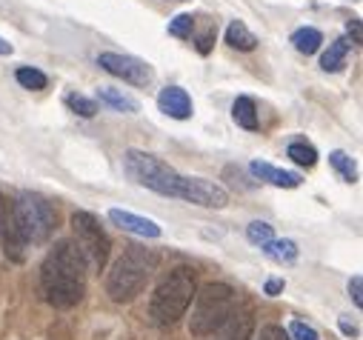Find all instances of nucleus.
<instances>
[{"mask_svg": "<svg viewBox=\"0 0 363 340\" xmlns=\"http://www.w3.org/2000/svg\"><path fill=\"white\" fill-rule=\"evenodd\" d=\"M98 66L106 69L109 74L132 83V86H149L155 72L149 63H143L140 57H132V55H118V52H104L98 57Z\"/></svg>", "mask_w": 363, "mask_h": 340, "instance_id": "1a4fd4ad", "label": "nucleus"}, {"mask_svg": "<svg viewBox=\"0 0 363 340\" xmlns=\"http://www.w3.org/2000/svg\"><path fill=\"white\" fill-rule=\"evenodd\" d=\"M320 43H323V35H320L318 29H312V26H303V29H298V32L292 35V46H295L301 55H315V52L320 49Z\"/></svg>", "mask_w": 363, "mask_h": 340, "instance_id": "6ab92c4d", "label": "nucleus"}, {"mask_svg": "<svg viewBox=\"0 0 363 340\" xmlns=\"http://www.w3.org/2000/svg\"><path fill=\"white\" fill-rule=\"evenodd\" d=\"M0 246H4L6 258L9 261H23V237L18 232V223H15V215H12V203L4 198L0 192Z\"/></svg>", "mask_w": 363, "mask_h": 340, "instance_id": "9d476101", "label": "nucleus"}, {"mask_svg": "<svg viewBox=\"0 0 363 340\" xmlns=\"http://www.w3.org/2000/svg\"><path fill=\"white\" fill-rule=\"evenodd\" d=\"M252 334H255V317H252V312L249 309H235L229 317H226V323L215 332V340H252Z\"/></svg>", "mask_w": 363, "mask_h": 340, "instance_id": "ddd939ff", "label": "nucleus"}, {"mask_svg": "<svg viewBox=\"0 0 363 340\" xmlns=\"http://www.w3.org/2000/svg\"><path fill=\"white\" fill-rule=\"evenodd\" d=\"M12 215H15V223H18V232H21L23 243L49 240L52 232H55V223H57V215H55L52 203L40 195H32V192H23L12 203Z\"/></svg>", "mask_w": 363, "mask_h": 340, "instance_id": "423d86ee", "label": "nucleus"}, {"mask_svg": "<svg viewBox=\"0 0 363 340\" xmlns=\"http://www.w3.org/2000/svg\"><path fill=\"white\" fill-rule=\"evenodd\" d=\"M12 52H15V49H12V43L0 38V55H12Z\"/></svg>", "mask_w": 363, "mask_h": 340, "instance_id": "473e14b6", "label": "nucleus"}, {"mask_svg": "<svg viewBox=\"0 0 363 340\" xmlns=\"http://www.w3.org/2000/svg\"><path fill=\"white\" fill-rule=\"evenodd\" d=\"M286 334H289V340H320V334L309 323H303V320H292Z\"/></svg>", "mask_w": 363, "mask_h": 340, "instance_id": "bb28decb", "label": "nucleus"}, {"mask_svg": "<svg viewBox=\"0 0 363 340\" xmlns=\"http://www.w3.org/2000/svg\"><path fill=\"white\" fill-rule=\"evenodd\" d=\"M329 163L335 166V172H337V175H340L346 183H354V181H357L354 160H352L346 152H340V149H337V152H332V154H329Z\"/></svg>", "mask_w": 363, "mask_h": 340, "instance_id": "4be33fe9", "label": "nucleus"}, {"mask_svg": "<svg viewBox=\"0 0 363 340\" xmlns=\"http://www.w3.org/2000/svg\"><path fill=\"white\" fill-rule=\"evenodd\" d=\"M349 35H352V43H360V21H349Z\"/></svg>", "mask_w": 363, "mask_h": 340, "instance_id": "2f4dec72", "label": "nucleus"}, {"mask_svg": "<svg viewBox=\"0 0 363 340\" xmlns=\"http://www.w3.org/2000/svg\"><path fill=\"white\" fill-rule=\"evenodd\" d=\"M340 329H343V332H346V334H357V329H354V326H349V323H346V320H343V323H340Z\"/></svg>", "mask_w": 363, "mask_h": 340, "instance_id": "72a5a7b5", "label": "nucleus"}, {"mask_svg": "<svg viewBox=\"0 0 363 340\" xmlns=\"http://www.w3.org/2000/svg\"><path fill=\"white\" fill-rule=\"evenodd\" d=\"M349 295H352V300H354L357 306H363V278H360V275H354V278L349 280Z\"/></svg>", "mask_w": 363, "mask_h": 340, "instance_id": "c85d7f7f", "label": "nucleus"}, {"mask_svg": "<svg viewBox=\"0 0 363 340\" xmlns=\"http://www.w3.org/2000/svg\"><path fill=\"white\" fill-rule=\"evenodd\" d=\"M198 283H195V272L186 266L172 269L152 292L149 300V317L155 326H174L180 317L186 314L189 303L195 300Z\"/></svg>", "mask_w": 363, "mask_h": 340, "instance_id": "7ed1b4c3", "label": "nucleus"}, {"mask_svg": "<svg viewBox=\"0 0 363 340\" xmlns=\"http://www.w3.org/2000/svg\"><path fill=\"white\" fill-rule=\"evenodd\" d=\"M72 232H74V243L83 254L86 266H92L95 272H104L109 251H112V240L104 232L101 220L92 212H74L72 215Z\"/></svg>", "mask_w": 363, "mask_h": 340, "instance_id": "0eeeda50", "label": "nucleus"}, {"mask_svg": "<svg viewBox=\"0 0 363 340\" xmlns=\"http://www.w3.org/2000/svg\"><path fill=\"white\" fill-rule=\"evenodd\" d=\"M98 101L106 103V106H112V109H118V112H126V115H135L140 109V103L135 98L123 95L121 89H112V86H101L98 89Z\"/></svg>", "mask_w": 363, "mask_h": 340, "instance_id": "2eb2a0df", "label": "nucleus"}, {"mask_svg": "<svg viewBox=\"0 0 363 340\" xmlns=\"http://www.w3.org/2000/svg\"><path fill=\"white\" fill-rule=\"evenodd\" d=\"M226 43H229L232 49H238V52H252V49L257 46V38L246 29L243 21H232L229 29H226Z\"/></svg>", "mask_w": 363, "mask_h": 340, "instance_id": "dca6fc26", "label": "nucleus"}, {"mask_svg": "<svg viewBox=\"0 0 363 340\" xmlns=\"http://www.w3.org/2000/svg\"><path fill=\"white\" fill-rule=\"evenodd\" d=\"M246 237H249V243H255V246H266L269 240H275V232H272V226L263 223V220H252V223L246 226Z\"/></svg>", "mask_w": 363, "mask_h": 340, "instance_id": "b1692460", "label": "nucleus"}, {"mask_svg": "<svg viewBox=\"0 0 363 340\" xmlns=\"http://www.w3.org/2000/svg\"><path fill=\"white\" fill-rule=\"evenodd\" d=\"M232 118H235V123L240 129L255 132L257 129V106H255V101L252 98H238L232 103Z\"/></svg>", "mask_w": 363, "mask_h": 340, "instance_id": "a211bd4d", "label": "nucleus"}, {"mask_svg": "<svg viewBox=\"0 0 363 340\" xmlns=\"http://www.w3.org/2000/svg\"><path fill=\"white\" fill-rule=\"evenodd\" d=\"M257 340H289V334L281 329V326H263Z\"/></svg>", "mask_w": 363, "mask_h": 340, "instance_id": "cd10ccee", "label": "nucleus"}, {"mask_svg": "<svg viewBox=\"0 0 363 340\" xmlns=\"http://www.w3.org/2000/svg\"><path fill=\"white\" fill-rule=\"evenodd\" d=\"M212 43H215V26H209V29H206V32L198 38V52H201V55H209Z\"/></svg>", "mask_w": 363, "mask_h": 340, "instance_id": "c756f323", "label": "nucleus"}, {"mask_svg": "<svg viewBox=\"0 0 363 340\" xmlns=\"http://www.w3.org/2000/svg\"><path fill=\"white\" fill-rule=\"evenodd\" d=\"M232 312H235V289L229 283H203L195 292V309L189 317V332L195 337L215 334Z\"/></svg>", "mask_w": 363, "mask_h": 340, "instance_id": "20e7f679", "label": "nucleus"}, {"mask_svg": "<svg viewBox=\"0 0 363 340\" xmlns=\"http://www.w3.org/2000/svg\"><path fill=\"white\" fill-rule=\"evenodd\" d=\"M123 169L138 186L152 189V192H157L163 198H177L180 175L169 163H163L160 157H155L149 152H140V149H129L123 154Z\"/></svg>", "mask_w": 363, "mask_h": 340, "instance_id": "39448f33", "label": "nucleus"}, {"mask_svg": "<svg viewBox=\"0 0 363 340\" xmlns=\"http://www.w3.org/2000/svg\"><path fill=\"white\" fill-rule=\"evenodd\" d=\"M15 77H18V83L23 89H32V92H40V89L49 86V77L40 69H32V66H21Z\"/></svg>", "mask_w": 363, "mask_h": 340, "instance_id": "412c9836", "label": "nucleus"}, {"mask_svg": "<svg viewBox=\"0 0 363 340\" xmlns=\"http://www.w3.org/2000/svg\"><path fill=\"white\" fill-rule=\"evenodd\" d=\"M157 266V254L143 246H126L123 254L112 264L109 278H106V295L115 303H129L135 300L143 286L149 283L152 272Z\"/></svg>", "mask_w": 363, "mask_h": 340, "instance_id": "f03ea898", "label": "nucleus"}, {"mask_svg": "<svg viewBox=\"0 0 363 340\" xmlns=\"http://www.w3.org/2000/svg\"><path fill=\"white\" fill-rule=\"evenodd\" d=\"M157 106H160L163 115H169L174 120L192 118V98L186 95V89H180V86H166L157 95Z\"/></svg>", "mask_w": 363, "mask_h": 340, "instance_id": "f8f14e48", "label": "nucleus"}, {"mask_svg": "<svg viewBox=\"0 0 363 340\" xmlns=\"http://www.w3.org/2000/svg\"><path fill=\"white\" fill-rule=\"evenodd\" d=\"M263 251L269 254L272 261H281V264L286 261V264H289V261L298 258V243H295V240H269V243L263 246Z\"/></svg>", "mask_w": 363, "mask_h": 340, "instance_id": "aec40b11", "label": "nucleus"}, {"mask_svg": "<svg viewBox=\"0 0 363 340\" xmlns=\"http://www.w3.org/2000/svg\"><path fill=\"white\" fill-rule=\"evenodd\" d=\"M177 198L206 209H223L229 203V192L220 183L206 178H184V175H180V183H177Z\"/></svg>", "mask_w": 363, "mask_h": 340, "instance_id": "6e6552de", "label": "nucleus"}, {"mask_svg": "<svg viewBox=\"0 0 363 340\" xmlns=\"http://www.w3.org/2000/svg\"><path fill=\"white\" fill-rule=\"evenodd\" d=\"M284 286H286L284 280H266L263 292H266V295H272V298H275V295H281V292H284Z\"/></svg>", "mask_w": 363, "mask_h": 340, "instance_id": "7c9ffc66", "label": "nucleus"}, {"mask_svg": "<svg viewBox=\"0 0 363 340\" xmlns=\"http://www.w3.org/2000/svg\"><path fill=\"white\" fill-rule=\"evenodd\" d=\"M252 175L272 183V186H281V189H298L301 186V175L295 172H286V169H278V166H272V163H260V160H252Z\"/></svg>", "mask_w": 363, "mask_h": 340, "instance_id": "4468645a", "label": "nucleus"}, {"mask_svg": "<svg viewBox=\"0 0 363 340\" xmlns=\"http://www.w3.org/2000/svg\"><path fill=\"white\" fill-rule=\"evenodd\" d=\"M109 220L123 229V232H132L138 237H160V226L149 217H140L135 212H126V209H109Z\"/></svg>", "mask_w": 363, "mask_h": 340, "instance_id": "9b49d317", "label": "nucleus"}, {"mask_svg": "<svg viewBox=\"0 0 363 340\" xmlns=\"http://www.w3.org/2000/svg\"><path fill=\"white\" fill-rule=\"evenodd\" d=\"M286 154H289V157H292L298 166H303V169H312V166L318 163V152H315V146H309V143H303V140L289 143Z\"/></svg>", "mask_w": 363, "mask_h": 340, "instance_id": "5701e85b", "label": "nucleus"}, {"mask_svg": "<svg viewBox=\"0 0 363 340\" xmlns=\"http://www.w3.org/2000/svg\"><path fill=\"white\" fill-rule=\"evenodd\" d=\"M43 300L55 309H72L86 295V261L74 240H60L40 266Z\"/></svg>", "mask_w": 363, "mask_h": 340, "instance_id": "f257e3e1", "label": "nucleus"}, {"mask_svg": "<svg viewBox=\"0 0 363 340\" xmlns=\"http://www.w3.org/2000/svg\"><path fill=\"white\" fill-rule=\"evenodd\" d=\"M66 106L74 112V115H80V118H95L98 115V103L95 101H89V98H83V95H66Z\"/></svg>", "mask_w": 363, "mask_h": 340, "instance_id": "393cba45", "label": "nucleus"}, {"mask_svg": "<svg viewBox=\"0 0 363 340\" xmlns=\"http://www.w3.org/2000/svg\"><path fill=\"white\" fill-rule=\"evenodd\" d=\"M195 32V18L192 15H177L169 21V35L172 38H192Z\"/></svg>", "mask_w": 363, "mask_h": 340, "instance_id": "a878e982", "label": "nucleus"}, {"mask_svg": "<svg viewBox=\"0 0 363 340\" xmlns=\"http://www.w3.org/2000/svg\"><path fill=\"white\" fill-rule=\"evenodd\" d=\"M349 49H352V43H349L346 38H340V40L329 43L326 55L320 57V69H323V72H340V69H343V63H346Z\"/></svg>", "mask_w": 363, "mask_h": 340, "instance_id": "f3484780", "label": "nucleus"}]
</instances>
